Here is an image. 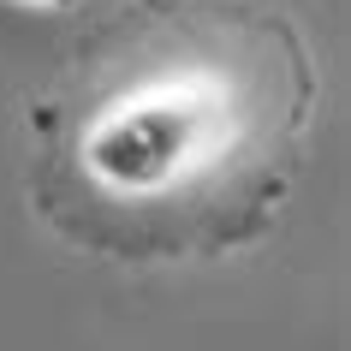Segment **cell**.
<instances>
[{"mask_svg":"<svg viewBox=\"0 0 351 351\" xmlns=\"http://www.w3.org/2000/svg\"><path fill=\"white\" fill-rule=\"evenodd\" d=\"M322 66L274 0H113L24 95V197L119 268L226 262L280 226Z\"/></svg>","mask_w":351,"mask_h":351,"instance_id":"cell-1","label":"cell"},{"mask_svg":"<svg viewBox=\"0 0 351 351\" xmlns=\"http://www.w3.org/2000/svg\"><path fill=\"white\" fill-rule=\"evenodd\" d=\"M12 6H30V12H77L84 0H12Z\"/></svg>","mask_w":351,"mask_h":351,"instance_id":"cell-2","label":"cell"}]
</instances>
